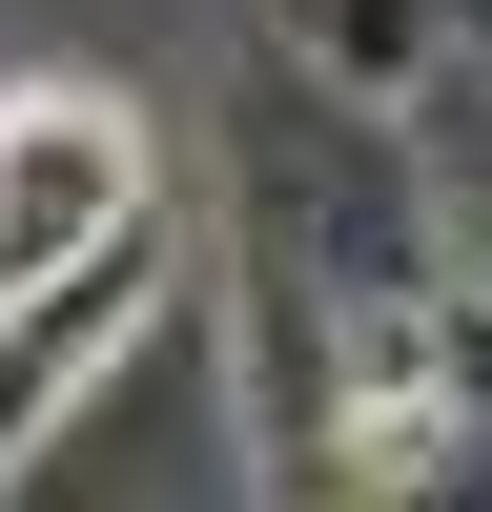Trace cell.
I'll use <instances>...</instances> for the list:
<instances>
[{
	"mask_svg": "<svg viewBox=\"0 0 492 512\" xmlns=\"http://www.w3.org/2000/svg\"><path fill=\"white\" fill-rule=\"evenodd\" d=\"M267 21V62H308L328 103H410V82L451 62V0H246Z\"/></svg>",
	"mask_w": 492,
	"mask_h": 512,
	"instance_id": "cell-4",
	"label": "cell"
},
{
	"mask_svg": "<svg viewBox=\"0 0 492 512\" xmlns=\"http://www.w3.org/2000/svg\"><path fill=\"white\" fill-rule=\"evenodd\" d=\"M103 226H144V123H123V82H0V308L62 287Z\"/></svg>",
	"mask_w": 492,
	"mask_h": 512,
	"instance_id": "cell-1",
	"label": "cell"
},
{
	"mask_svg": "<svg viewBox=\"0 0 492 512\" xmlns=\"http://www.w3.org/2000/svg\"><path fill=\"white\" fill-rule=\"evenodd\" d=\"M144 287H164V205H144V226H103L62 287H21V308H0V451H21V431H62V410L103 390V349L144 328Z\"/></svg>",
	"mask_w": 492,
	"mask_h": 512,
	"instance_id": "cell-2",
	"label": "cell"
},
{
	"mask_svg": "<svg viewBox=\"0 0 492 512\" xmlns=\"http://www.w3.org/2000/svg\"><path fill=\"white\" fill-rule=\"evenodd\" d=\"M431 390L492 431V287H431Z\"/></svg>",
	"mask_w": 492,
	"mask_h": 512,
	"instance_id": "cell-5",
	"label": "cell"
},
{
	"mask_svg": "<svg viewBox=\"0 0 492 512\" xmlns=\"http://www.w3.org/2000/svg\"><path fill=\"white\" fill-rule=\"evenodd\" d=\"M410 185H431V226H451V287H492V21H451V62L410 82Z\"/></svg>",
	"mask_w": 492,
	"mask_h": 512,
	"instance_id": "cell-3",
	"label": "cell"
}]
</instances>
